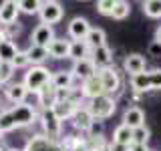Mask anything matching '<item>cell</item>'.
Instances as JSON below:
<instances>
[{
    "label": "cell",
    "mask_w": 161,
    "mask_h": 151,
    "mask_svg": "<svg viewBox=\"0 0 161 151\" xmlns=\"http://www.w3.org/2000/svg\"><path fill=\"white\" fill-rule=\"evenodd\" d=\"M0 40H6V32H4V26L0 24Z\"/></svg>",
    "instance_id": "7bdbcfd3"
},
{
    "label": "cell",
    "mask_w": 161,
    "mask_h": 151,
    "mask_svg": "<svg viewBox=\"0 0 161 151\" xmlns=\"http://www.w3.org/2000/svg\"><path fill=\"white\" fill-rule=\"evenodd\" d=\"M123 125L129 129H137V127H143L145 125V113L143 109L137 107V105H131V107L125 109L123 113Z\"/></svg>",
    "instance_id": "4fadbf2b"
},
{
    "label": "cell",
    "mask_w": 161,
    "mask_h": 151,
    "mask_svg": "<svg viewBox=\"0 0 161 151\" xmlns=\"http://www.w3.org/2000/svg\"><path fill=\"white\" fill-rule=\"evenodd\" d=\"M149 151H155V149H149Z\"/></svg>",
    "instance_id": "f6af8a7d"
},
{
    "label": "cell",
    "mask_w": 161,
    "mask_h": 151,
    "mask_svg": "<svg viewBox=\"0 0 161 151\" xmlns=\"http://www.w3.org/2000/svg\"><path fill=\"white\" fill-rule=\"evenodd\" d=\"M70 73H73V77L77 79V81H80V83H83L85 79L97 75V67H95V63H93L91 59H80V60H75V63H73Z\"/></svg>",
    "instance_id": "30bf717a"
},
{
    "label": "cell",
    "mask_w": 161,
    "mask_h": 151,
    "mask_svg": "<svg viewBox=\"0 0 161 151\" xmlns=\"http://www.w3.org/2000/svg\"><path fill=\"white\" fill-rule=\"evenodd\" d=\"M141 8H143L145 16L161 18V0H145V2L141 4Z\"/></svg>",
    "instance_id": "f1b7e54d"
},
{
    "label": "cell",
    "mask_w": 161,
    "mask_h": 151,
    "mask_svg": "<svg viewBox=\"0 0 161 151\" xmlns=\"http://www.w3.org/2000/svg\"><path fill=\"white\" fill-rule=\"evenodd\" d=\"M99 77H101V83H103V91L105 95H109V97H113V95H117L121 87H123V79H121V73L117 69L113 67H107V69H101L97 70Z\"/></svg>",
    "instance_id": "5b68a950"
},
{
    "label": "cell",
    "mask_w": 161,
    "mask_h": 151,
    "mask_svg": "<svg viewBox=\"0 0 161 151\" xmlns=\"http://www.w3.org/2000/svg\"><path fill=\"white\" fill-rule=\"evenodd\" d=\"M149 73V87L151 91H161V69L147 70Z\"/></svg>",
    "instance_id": "d590c367"
},
{
    "label": "cell",
    "mask_w": 161,
    "mask_h": 151,
    "mask_svg": "<svg viewBox=\"0 0 161 151\" xmlns=\"http://www.w3.org/2000/svg\"><path fill=\"white\" fill-rule=\"evenodd\" d=\"M40 127H42V135L50 139H60L63 137V121L54 115L53 109H42L38 115Z\"/></svg>",
    "instance_id": "277c9868"
},
{
    "label": "cell",
    "mask_w": 161,
    "mask_h": 151,
    "mask_svg": "<svg viewBox=\"0 0 161 151\" xmlns=\"http://www.w3.org/2000/svg\"><path fill=\"white\" fill-rule=\"evenodd\" d=\"M30 40H32V44H36V47H44V48H47L48 44L54 40V28L48 26V24H38V26L32 30Z\"/></svg>",
    "instance_id": "2e32d148"
},
{
    "label": "cell",
    "mask_w": 161,
    "mask_h": 151,
    "mask_svg": "<svg viewBox=\"0 0 161 151\" xmlns=\"http://www.w3.org/2000/svg\"><path fill=\"white\" fill-rule=\"evenodd\" d=\"M145 67H147V59L139 53H131L123 59V70L133 77V75H139V73H145Z\"/></svg>",
    "instance_id": "9c48e42d"
},
{
    "label": "cell",
    "mask_w": 161,
    "mask_h": 151,
    "mask_svg": "<svg viewBox=\"0 0 161 151\" xmlns=\"http://www.w3.org/2000/svg\"><path fill=\"white\" fill-rule=\"evenodd\" d=\"M129 83H131V91H133V93L145 95L147 91H151V87H149V73H147V70L129 77Z\"/></svg>",
    "instance_id": "603a6c76"
},
{
    "label": "cell",
    "mask_w": 161,
    "mask_h": 151,
    "mask_svg": "<svg viewBox=\"0 0 161 151\" xmlns=\"http://www.w3.org/2000/svg\"><path fill=\"white\" fill-rule=\"evenodd\" d=\"M97 12L101 16H113V8H115V0H99L95 4Z\"/></svg>",
    "instance_id": "d6a6232c"
},
{
    "label": "cell",
    "mask_w": 161,
    "mask_h": 151,
    "mask_svg": "<svg viewBox=\"0 0 161 151\" xmlns=\"http://www.w3.org/2000/svg\"><path fill=\"white\" fill-rule=\"evenodd\" d=\"M75 79L70 70H54L53 73V79H50V85L54 89H73L75 85Z\"/></svg>",
    "instance_id": "d6986e66"
},
{
    "label": "cell",
    "mask_w": 161,
    "mask_h": 151,
    "mask_svg": "<svg viewBox=\"0 0 161 151\" xmlns=\"http://www.w3.org/2000/svg\"><path fill=\"white\" fill-rule=\"evenodd\" d=\"M38 119V113L34 107L22 103V105H12L10 109L0 111V137L4 133H10L14 129H22L32 125Z\"/></svg>",
    "instance_id": "6da1fadb"
},
{
    "label": "cell",
    "mask_w": 161,
    "mask_h": 151,
    "mask_svg": "<svg viewBox=\"0 0 161 151\" xmlns=\"http://www.w3.org/2000/svg\"><path fill=\"white\" fill-rule=\"evenodd\" d=\"M149 137H151V131L147 125L143 127H137L133 129V143H139V145H147L149 143Z\"/></svg>",
    "instance_id": "1f68e13d"
},
{
    "label": "cell",
    "mask_w": 161,
    "mask_h": 151,
    "mask_svg": "<svg viewBox=\"0 0 161 151\" xmlns=\"http://www.w3.org/2000/svg\"><path fill=\"white\" fill-rule=\"evenodd\" d=\"M14 75V67L10 63H0V85H8Z\"/></svg>",
    "instance_id": "836d02e7"
},
{
    "label": "cell",
    "mask_w": 161,
    "mask_h": 151,
    "mask_svg": "<svg viewBox=\"0 0 161 151\" xmlns=\"http://www.w3.org/2000/svg\"><path fill=\"white\" fill-rule=\"evenodd\" d=\"M0 151H20V149H14V147H2Z\"/></svg>",
    "instance_id": "ee69618b"
},
{
    "label": "cell",
    "mask_w": 161,
    "mask_h": 151,
    "mask_svg": "<svg viewBox=\"0 0 161 151\" xmlns=\"http://www.w3.org/2000/svg\"><path fill=\"white\" fill-rule=\"evenodd\" d=\"M50 79H53V70L42 67H30L26 73H24V81L22 85L28 89V93H34L38 95L47 85H50Z\"/></svg>",
    "instance_id": "3957f363"
},
{
    "label": "cell",
    "mask_w": 161,
    "mask_h": 151,
    "mask_svg": "<svg viewBox=\"0 0 161 151\" xmlns=\"http://www.w3.org/2000/svg\"><path fill=\"white\" fill-rule=\"evenodd\" d=\"M131 14V4L127 0H115V8H113V16L115 20H125Z\"/></svg>",
    "instance_id": "f546056e"
},
{
    "label": "cell",
    "mask_w": 161,
    "mask_h": 151,
    "mask_svg": "<svg viewBox=\"0 0 161 151\" xmlns=\"http://www.w3.org/2000/svg\"><path fill=\"white\" fill-rule=\"evenodd\" d=\"M4 32H6V40H12L14 42V38L20 36V32H22V24L14 22V24H10V26H4Z\"/></svg>",
    "instance_id": "8d00e7d4"
},
{
    "label": "cell",
    "mask_w": 161,
    "mask_h": 151,
    "mask_svg": "<svg viewBox=\"0 0 161 151\" xmlns=\"http://www.w3.org/2000/svg\"><path fill=\"white\" fill-rule=\"evenodd\" d=\"M79 109V105L77 103H73V101H63V103H54V107H53V111H54V115L60 119V121H67V119H70L75 115V111Z\"/></svg>",
    "instance_id": "484cf974"
},
{
    "label": "cell",
    "mask_w": 161,
    "mask_h": 151,
    "mask_svg": "<svg viewBox=\"0 0 161 151\" xmlns=\"http://www.w3.org/2000/svg\"><path fill=\"white\" fill-rule=\"evenodd\" d=\"M129 151H149V147H147V145H139V143H131Z\"/></svg>",
    "instance_id": "60d3db41"
},
{
    "label": "cell",
    "mask_w": 161,
    "mask_h": 151,
    "mask_svg": "<svg viewBox=\"0 0 161 151\" xmlns=\"http://www.w3.org/2000/svg\"><path fill=\"white\" fill-rule=\"evenodd\" d=\"M91 60L95 63V67H97V70L101 69H107V67H113L115 63V57H113V50H111L107 44L101 48H95L91 50Z\"/></svg>",
    "instance_id": "9a60e30c"
},
{
    "label": "cell",
    "mask_w": 161,
    "mask_h": 151,
    "mask_svg": "<svg viewBox=\"0 0 161 151\" xmlns=\"http://www.w3.org/2000/svg\"><path fill=\"white\" fill-rule=\"evenodd\" d=\"M85 42L89 44V48H91V50L101 48V47H105V44H107V34H105V30H103V28H99V26H91L89 34H87V38H85Z\"/></svg>",
    "instance_id": "ffe728a7"
},
{
    "label": "cell",
    "mask_w": 161,
    "mask_h": 151,
    "mask_svg": "<svg viewBox=\"0 0 161 151\" xmlns=\"http://www.w3.org/2000/svg\"><path fill=\"white\" fill-rule=\"evenodd\" d=\"M89 30H91V24H89V20L83 18V16H75L67 26V32L73 40H85L87 34H89Z\"/></svg>",
    "instance_id": "8fae6325"
},
{
    "label": "cell",
    "mask_w": 161,
    "mask_h": 151,
    "mask_svg": "<svg viewBox=\"0 0 161 151\" xmlns=\"http://www.w3.org/2000/svg\"><path fill=\"white\" fill-rule=\"evenodd\" d=\"M18 10L24 14H38L40 8H42V2L40 0H18Z\"/></svg>",
    "instance_id": "4dcf8cb0"
},
{
    "label": "cell",
    "mask_w": 161,
    "mask_h": 151,
    "mask_svg": "<svg viewBox=\"0 0 161 151\" xmlns=\"http://www.w3.org/2000/svg\"><path fill=\"white\" fill-rule=\"evenodd\" d=\"M153 40H157V42H161V24L157 26V30H155V38Z\"/></svg>",
    "instance_id": "b9f144b4"
},
{
    "label": "cell",
    "mask_w": 161,
    "mask_h": 151,
    "mask_svg": "<svg viewBox=\"0 0 161 151\" xmlns=\"http://www.w3.org/2000/svg\"><path fill=\"white\" fill-rule=\"evenodd\" d=\"M38 16H40V24L53 26V24H57V22L63 20L64 8H63L60 2H57V0H48V2H42V8H40Z\"/></svg>",
    "instance_id": "52a82bcc"
},
{
    "label": "cell",
    "mask_w": 161,
    "mask_h": 151,
    "mask_svg": "<svg viewBox=\"0 0 161 151\" xmlns=\"http://www.w3.org/2000/svg\"><path fill=\"white\" fill-rule=\"evenodd\" d=\"M79 91H80V95H83L85 101H91V99H95V97H101V95H105L103 83H101L99 73L93 75V77H89V79H85L83 83H80V89H79Z\"/></svg>",
    "instance_id": "ba28073f"
},
{
    "label": "cell",
    "mask_w": 161,
    "mask_h": 151,
    "mask_svg": "<svg viewBox=\"0 0 161 151\" xmlns=\"http://www.w3.org/2000/svg\"><path fill=\"white\" fill-rule=\"evenodd\" d=\"M18 14H20V10L14 0H4L0 4V24L2 26H10V24L18 22Z\"/></svg>",
    "instance_id": "7c38bea8"
},
{
    "label": "cell",
    "mask_w": 161,
    "mask_h": 151,
    "mask_svg": "<svg viewBox=\"0 0 161 151\" xmlns=\"http://www.w3.org/2000/svg\"><path fill=\"white\" fill-rule=\"evenodd\" d=\"M47 48H48V57H50V59H57V60L69 59V53H70V40L54 36V40L48 44Z\"/></svg>",
    "instance_id": "e0dca14e"
},
{
    "label": "cell",
    "mask_w": 161,
    "mask_h": 151,
    "mask_svg": "<svg viewBox=\"0 0 161 151\" xmlns=\"http://www.w3.org/2000/svg\"><path fill=\"white\" fill-rule=\"evenodd\" d=\"M60 143H63L64 151H89L85 137H79V135H63Z\"/></svg>",
    "instance_id": "d4e9b609"
},
{
    "label": "cell",
    "mask_w": 161,
    "mask_h": 151,
    "mask_svg": "<svg viewBox=\"0 0 161 151\" xmlns=\"http://www.w3.org/2000/svg\"><path fill=\"white\" fill-rule=\"evenodd\" d=\"M87 111L91 113L93 119H99V121H107L115 115L117 111V101L115 97H109V95H101V97H95L87 101Z\"/></svg>",
    "instance_id": "7a4b0ae2"
},
{
    "label": "cell",
    "mask_w": 161,
    "mask_h": 151,
    "mask_svg": "<svg viewBox=\"0 0 161 151\" xmlns=\"http://www.w3.org/2000/svg\"><path fill=\"white\" fill-rule=\"evenodd\" d=\"M0 149H2V147H0Z\"/></svg>",
    "instance_id": "bcb514c9"
},
{
    "label": "cell",
    "mask_w": 161,
    "mask_h": 151,
    "mask_svg": "<svg viewBox=\"0 0 161 151\" xmlns=\"http://www.w3.org/2000/svg\"><path fill=\"white\" fill-rule=\"evenodd\" d=\"M18 54V47L12 40H0V63H12Z\"/></svg>",
    "instance_id": "83f0119b"
},
{
    "label": "cell",
    "mask_w": 161,
    "mask_h": 151,
    "mask_svg": "<svg viewBox=\"0 0 161 151\" xmlns=\"http://www.w3.org/2000/svg\"><path fill=\"white\" fill-rule=\"evenodd\" d=\"M113 141L115 143H121V145H129L133 143V129H129V127H125L123 123L117 125L113 131Z\"/></svg>",
    "instance_id": "4316f807"
},
{
    "label": "cell",
    "mask_w": 161,
    "mask_h": 151,
    "mask_svg": "<svg viewBox=\"0 0 161 151\" xmlns=\"http://www.w3.org/2000/svg\"><path fill=\"white\" fill-rule=\"evenodd\" d=\"M147 53H149V57L159 59L161 57V42H157V40H151L149 47H147Z\"/></svg>",
    "instance_id": "f35d334b"
},
{
    "label": "cell",
    "mask_w": 161,
    "mask_h": 151,
    "mask_svg": "<svg viewBox=\"0 0 161 151\" xmlns=\"http://www.w3.org/2000/svg\"><path fill=\"white\" fill-rule=\"evenodd\" d=\"M14 67V70L16 69H26L28 64H30V59H28V54H26V50H18V54L12 59V63H10Z\"/></svg>",
    "instance_id": "e575fe53"
},
{
    "label": "cell",
    "mask_w": 161,
    "mask_h": 151,
    "mask_svg": "<svg viewBox=\"0 0 161 151\" xmlns=\"http://www.w3.org/2000/svg\"><path fill=\"white\" fill-rule=\"evenodd\" d=\"M70 121H73V127L79 131V133H89L91 129V123H93V117H91V113L87 111V107H79L77 111H75V115L70 117Z\"/></svg>",
    "instance_id": "ac0fdd59"
},
{
    "label": "cell",
    "mask_w": 161,
    "mask_h": 151,
    "mask_svg": "<svg viewBox=\"0 0 161 151\" xmlns=\"http://www.w3.org/2000/svg\"><path fill=\"white\" fill-rule=\"evenodd\" d=\"M107 151H129V147L127 145H121V143H115V141H109Z\"/></svg>",
    "instance_id": "ab89813d"
},
{
    "label": "cell",
    "mask_w": 161,
    "mask_h": 151,
    "mask_svg": "<svg viewBox=\"0 0 161 151\" xmlns=\"http://www.w3.org/2000/svg\"><path fill=\"white\" fill-rule=\"evenodd\" d=\"M4 95H6V99L10 101L12 105H22L24 101L28 97V89L24 87L22 83H8L4 85Z\"/></svg>",
    "instance_id": "5bb4252c"
},
{
    "label": "cell",
    "mask_w": 161,
    "mask_h": 151,
    "mask_svg": "<svg viewBox=\"0 0 161 151\" xmlns=\"http://www.w3.org/2000/svg\"><path fill=\"white\" fill-rule=\"evenodd\" d=\"M36 97H38L40 111H42V109H53L54 103H57V89H54L53 85H47V87L36 95Z\"/></svg>",
    "instance_id": "44dd1931"
},
{
    "label": "cell",
    "mask_w": 161,
    "mask_h": 151,
    "mask_svg": "<svg viewBox=\"0 0 161 151\" xmlns=\"http://www.w3.org/2000/svg\"><path fill=\"white\" fill-rule=\"evenodd\" d=\"M26 54H28L30 64H32V67H42L44 60L50 59V57H48V48L36 47V44H30V47L26 48Z\"/></svg>",
    "instance_id": "7402d4cb"
},
{
    "label": "cell",
    "mask_w": 161,
    "mask_h": 151,
    "mask_svg": "<svg viewBox=\"0 0 161 151\" xmlns=\"http://www.w3.org/2000/svg\"><path fill=\"white\" fill-rule=\"evenodd\" d=\"M22 151H64V147L60 139H50L42 133H36L26 141Z\"/></svg>",
    "instance_id": "8992f818"
},
{
    "label": "cell",
    "mask_w": 161,
    "mask_h": 151,
    "mask_svg": "<svg viewBox=\"0 0 161 151\" xmlns=\"http://www.w3.org/2000/svg\"><path fill=\"white\" fill-rule=\"evenodd\" d=\"M103 133H105V121L93 119V123H91V129H89L87 135H91V137H101Z\"/></svg>",
    "instance_id": "74e56055"
},
{
    "label": "cell",
    "mask_w": 161,
    "mask_h": 151,
    "mask_svg": "<svg viewBox=\"0 0 161 151\" xmlns=\"http://www.w3.org/2000/svg\"><path fill=\"white\" fill-rule=\"evenodd\" d=\"M69 59L75 60H80V59H91V48L85 40H70V53H69Z\"/></svg>",
    "instance_id": "cb8c5ba5"
}]
</instances>
